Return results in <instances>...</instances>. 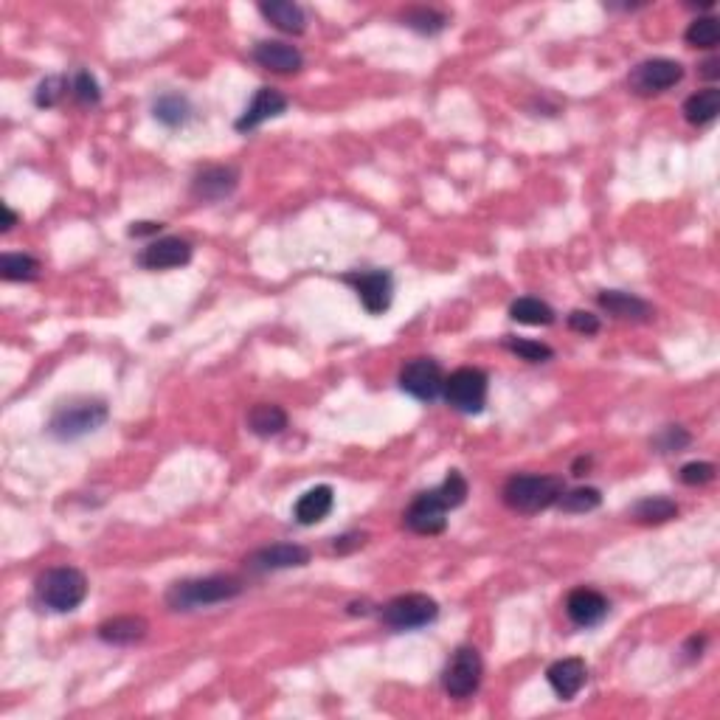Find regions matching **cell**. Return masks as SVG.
Segmentation results:
<instances>
[{
    "label": "cell",
    "instance_id": "6da1fadb",
    "mask_svg": "<svg viewBox=\"0 0 720 720\" xmlns=\"http://www.w3.org/2000/svg\"><path fill=\"white\" fill-rule=\"evenodd\" d=\"M245 583L234 574H209V577H192V580H180L166 591V605L172 611H197V608H209L220 602L237 600Z\"/></svg>",
    "mask_w": 720,
    "mask_h": 720
},
{
    "label": "cell",
    "instance_id": "7a4b0ae2",
    "mask_svg": "<svg viewBox=\"0 0 720 720\" xmlns=\"http://www.w3.org/2000/svg\"><path fill=\"white\" fill-rule=\"evenodd\" d=\"M110 417V408L99 397H74L68 403H62L51 420H48V434L60 442H74L82 436L99 431Z\"/></svg>",
    "mask_w": 720,
    "mask_h": 720
},
{
    "label": "cell",
    "instance_id": "3957f363",
    "mask_svg": "<svg viewBox=\"0 0 720 720\" xmlns=\"http://www.w3.org/2000/svg\"><path fill=\"white\" fill-rule=\"evenodd\" d=\"M566 490V484L560 476H538V473H521L512 476L504 484V504L515 512L535 515V512L555 507L560 493Z\"/></svg>",
    "mask_w": 720,
    "mask_h": 720
},
{
    "label": "cell",
    "instance_id": "277c9868",
    "mask_svg": "<svg viewBox=\"0 0 720 720\" xmlns=\"http://www.w3.org/2000/svg\"><path fill=\"white\" fill-rule=\"evenodd\" d=\"M34 591H37V600L43 602L48 611L68 614V611H76L88 597V577L74 566H57L37 577Z\"/></svg>",
    "mask_w": 720,
    "mask_h": 720
},
{
    "label": "cell",
    "instance_id": "5b68a950",
    "mask_svg": "<svg viewBox=\"0 0 720 720\" xmlns=\"http://www.w3.org/2000/svg\"><path fill=\"white\" fill-rule=\"evenodd\" d=\"M487 391H490V377L476 366H462L445 377V400L450 408L459 414H481L487 405Z\"/></svg>",
    "mask_w": 720,
    "mask_h": 720
},
{
    "label": "cell",
    "instance_id": "8992f818",
    "mask_svg": "<svg viewBox=\"0 0 720 720\" xmlns=\"http://www.w3.org/2000/svg\"><path fill=\"white\" fill-rule=\"evenodd\" d=\"M439 616V605L434 597L428 594H403V597H394L383 605L380 619L383 625L391 630H420L425 625L436 622Z\"/></svg>",
    "mask_w": 720,
    "mask_h": 720
},
{
    "label": "cell",
    "instance_id": "52a82bcc",
    "mask_svg": "<svg viewBox=\"0 0 720 720\" xmlns=\"http://www.w3.org/2000/svg\"><path fill=\"white\" fill-rule=\"evenodd\" d=\"M481 678H484V659L476 647L462 645L453 656H450L448 667L442 673V687L448 692L450 698H470L476 695L481 687Z\"/></svg>",
    "mask_w": 720,
    "mask_h": 720
},
{
    "label": "cell",
    "instance_id": "ba28073f",
    "mask_svg": "<svg viewBox=\"0 0 720 720\" xmlns=\"http://www.w3.org/2000/svg\"><path fill=\"white\" fill-rule=\"evenodd\" d=\"M400 389L420 403H434L445 389V372L434 358H411L400 369Z\"/></svg>",
    "mask_w": 720,
    "mask_h": 720
},
{
    "label": "cell",
    "instance_id": "9c48e42d",
    "mask_svg": "<svg viewBox=\"0 0 720 720\" xmlns=\"http://www.w3.org/2000/svg\"><path fill=\"white\" fill-rule=\"evenodd\" d=\"M684 79V68L681 62L667 60V57H656V60L639 62L628 76V88L636 96H659L664 90L675 88Z\"/></svg>",
    "mask_w": 720,
    "mask_h": 720
},
{
    "label": "cell",
    "instance_id": "30bf717a",
    "mask_svg": "<svg viewBox=\"0 0 720 720\" xmlns=\"http://www.w3.org/2000/svg\"><path fill=\"white\" fill-rule=\"evenodd\" d=\"M344 282L358 293L363 310L369 315H383L394 299V279L389 270H355L346 273Z\"/></svg>",
    "mask_w": 720,
    "mask_h": 720
},
{
    "label": "cell",
    "instance_id": "8fae6325",
    "mask_svg": "<svg viewBox=\"0 0 720 720\" xmlns=\"http://www.w3.org/2000/svg\"><path fill=\"white\" fill-rule=\"evenodd\" d=\"M448 507H445V501H442V495L434 490H428V493H420L414 501H411V507L405 510L403 521L405 526L411 529V532H417V535H439V532H445V526H448Z\"/></svg>",
    "mask_w": 720,
    "mask_h": 720
},
{
    "label": "cell",
    "instance_id": "7c38bea8",
    "mask_svg": "<svg viewBox=\"0 0 720 720\" xmlns=\"http://www.w3.org/2000/svg\"><path fill=\"white\" fill-rule=\"evenodd\" d=\"M310 563V549L301 546V543H270L256 549L254 555L245 560L248 571L256 574H268V571H282V569H301Z\"/></svg>",
    "mask_w": 720,
    "mask_h": 720
},
{
    "label": "cell",
    "instance_id": "4fadbf2b",
    "mask_svg": "<svg viewBox=\"0 0 720 720\" xmlns=\"http://www.w3.org/2000/svg\"><path fill=\"white\" fill-rule=\"evenodd\" d=\"M192 242H186L183 237H161V240H152L141 254H138V265L144 270H172L183 268L192 262Z\"/></svg>",
    "mask_w": 720,
    "mask_h": 720
},
{
    "label": "cell",
    "instance_id": "5bb4252c",
    "mask_svg": "<svg viewBox=\"0 0 720 720\" xmlns=\"http://www.w3.org/2000/svg\"><path fill=\"white\" fill-rule=\"evenodd\" d=\"M240 186V172L234 166H206L192 180V197L200 203H220Z\"/></svg>",
    "mask_w": 720,
    "mask_h": 720
},
{
    "label": "cell",
    "instance_id": "9a60e30c",
    "mask_svg": "<svg viewBox=\"0 0 720 720\" xmlns=\"http://www.w3.org/2000/svg\"><path fill=\"white\" fill-rule=\"evenodd\" d=\"M611 602L602 597L594 588H574L566 597V616L577 628H597L608 619Z\"/></svg>",
    "mask_w": 720,
    "mask_h": 720
},
{
    "label": "cell",
    "instance_id": "2e32d148",
    "mask_svg": "<svg viewBox=\"0 0 720 720\" xmlns=\"http://www.w3.org/2000/svg\"><path fill=\"white\" fill-rule=\"evenodd\" d=\"M254 60L256 65H262L265 71L273 74H299L304 68V57L296 45L282 43V40H262L254 45Z\"/></svg>",
    "mask_w": 720,
    "mask_h": 720
},
{
    "label": "cell",
    "instance_id": "e0dca14e",
    "mask_svg": "<svg viewBox=\"0 0 720 720\" xmlns=\"http://www.w3.org/2000/svg\"><path fill=\"white\" fill-rule=\"evenodd\" d=\"M287 110V96L282 90L276 88H259L256 90L254 102L245 107V113H242L240 119H237V130L240 133H251L256 127H262L265 121L276 119V116H282Z\"/></svg>",
    "mask_w": 720,
    "mask_h": 720
},
{
    "label": "cell",
    "instance_id": "ac0fdd59",
    "mask_svg": "<svg viewBox=\"0 0 720 720\" xmlns=\"http://www.w3.org/2000/svg\"><path fill=\"white\" fill-rule=\"evenodd\" d=\"M546 681H549V687L555 690L557 698L571 701V698L585 687L588 667H585L583 659H574V656H571V659H560L546 670Z\"/></svg>",
    "mask_w": 720,
    "mask_h": 720
},
{
    "label": "cell",
    "instance_id": "d6986e66",
    "mask_svg": "<svg viewBox=\"0 0 720 720\" xmlns=\"http://www.w3.org/2000/svg\"><path fill=\"white\" fill-rule=\"evenodd\" d=\"M597 304L608 315H614L619 321H650L653 318V307L647 304L645 299L633 296V293H625V290H602L597 293Z\"/></svg>",
    "mask_w": 720,
    "mask_h": 720
},
{
    "label": "cell",
    "instance_id": "ffe728a7",
    "mask_svg": "<svg viewBox=\"0 0 720 720\" xmlns=\"http://www.w3.org/2000/svg\"><path fill=\"white\" fill-rule=\"evenodd\" d=\"M147 633H150V622L144 616H113L99 625V639L107 645H138L141 639H147Z\"/></svg>",
    "mask_w": 720,
    "mask_h": 720
},
{
    "label": "cell",
    "instance_id": "44dd1931",
    "mask_svg": "<svg viewBox=\"0 0 720 720\" xmlns=\"http://www.w3.org/2000/svg\"><path fill=\"white\" fill-rule=\"evenodd\" d=\"M259 15L268 20L273 29L285 31V34H304L307 31V15L299 3L290 0H262L259 3Z\"/></svg>",
    "mask_w": 720,
    "mask_h": 720
},
{
    "label": "cell",
    "instance_id": "7402d4cb",
    "mask_svg": "<svg viewBox=\"0 0 720 720\" xmlns=\"http://www.w3.org/2000/svg\"><path fill=\"white\" fill-rule=\"evenodd\" d=\"M332 507H335V493H332V487L330 484H318V487L307 490V493L296 501L293 515H296V521H299L301 526H315L321 524V521L330 515Z\"/></svg>",
    "mask_w": 720,
    "mask_h": 720
},
{
    "label": "cell",
    "instance_id": "603a6c76",
    "mask_svg": "<svg viewBox=\"0 0 720 720\" xmlns=\"http://www.w3.org/2000/svg\"><path fill=\"white\" fill-rule=\"evenodd\" d=\"M248 428H251V434L262 436V439L279 436L287 428V411L276 403H256L248 411Z\"/></svg>",
    "mask_w": 720,
    "mask_h": 720
},
{
    "label": "cell",
    "instance_id": "cb8c5ba5",
    "mask_svg": "<svg viewBox=\"0 0 720 720\" xmlns=\"http://www.w3.org/2000/svg\"><path fill=\"white\" fill-rule=\"evenodd\" d=\"M720 113V90L712 85V88L698 90L692 93L690 99L684 102V119L695 124V127H706L712 121L718 119Z\"/></svg>",
    "mask_w": 720,
    "mask_h": 720
},
{
    "label": "cell",
    "instance_id": "d4e9b609",
    "mask_svg": "<svg viewBox=\"0 0 720 720\" xmlns=\"http://www.w3.org/2000/svg\"><path fill=\"white\" fill-rule=\"evenodd\" d=\"M675 515H678V504H675L673 498H664V495L642 498V501L633 504V510H630V518H633L636 524L645 526L667 524V521H673Z\"/></svg>",
    "mask_w": 720,
    "mask_h": 720
},
{
    "label": "cell",
    "instance_id": "484cf974",
    "mask_svg": "<svg viewBox=\"0 0 720 720\" xmlns=\"http://www.w3.org/2000/svg\"><path fill=\"white\" fill-rule=\"evenodd\" d=\"M510 318L526 327H549V324H555V310L535 296H524L510 304Z\"/></svg>",
    "mask_w": 720,
    "mask_h": 720
},
{
    "label": "cell",
    "instance_id": "4316f807",
    "mask_svg": "<svg viewBox=\"0 0 720 720\" xmlns=\"http://www.w3.org/2000/svg\"><path fill=\"white\" fill-rule=\"evenodd\" d=\"M155 119L161 121L164 127H183L186 121L192 119V102L183 96V93H164L155 105H152Z\"/></svg>",
    "mask_w": 720,
    "mask_h": 720
},
{
    "label": "cell",
    "instance_id": "83f0119b",
    "mask_svg": "<svg viewBox=\"0 0 720 720\" xmlns=\"http://www.w3.org/2000/svg\"><path fill=\"white\" fill-rule=\"evenodd\" d=\"M43 265L29 254H3L0 256V276L6 282H37Z\"/></svg>",
    "mask_w": 720,
    "mask_h": 720
},
{
    "label": "cell",
    "instance_id": "f1b7e54d",
    "mask_svg": "<svg viewBox=\"0 0 720 720\" xmlns=\"http://www.w3.org/2000/svg\"><path fill=\"white\" fill-rule=\"evenodd\" d=\"M400 20H403V26L414 29L417 34H425V37H434L439 31L448 29V15H442V12H436V9H428V6L405 9Z\"/></svg>",
    "mask_w": 720,
    "mask_h": 720
},
{
    "label": "cell",
    "instance_id": "f546056e",
    "mask_svg": "<svg viewBox=\"0 0 720 720\" xmlns=\"http://www.w3.org/2000/svg\"><path fill=\"white\" fill-rule=\"evenodd\" d=\"M602 504V493L597 487H574V490H563L557 498V507L563 512H594Z\"/></svg>",
    "mask_w": 720,
    "mask_h": 720
},
{
    "label": "cell",
    "instance_id": "4dcf8cb0",
    "mask_svg": "<svg viewBox=\"0 0 720 720\" xmlns=\"http://www.w3.org/2000/svg\"><path fill=\"white\" fill-rule=\"evenodd\" d=\"M684 40H687V45H692V48H704V51L715 48L720 40L718 20H715V17H695L690 26H687V31H684Z\"/></svg>",
    "mask_w": 720,
    "mask_h": 720
},
{
    "label": "cell",
    "instance_id": "1f68e13d",
    "mask_svg": "<svg viewBox=\"0 0 720 720\" xmlns=\"http://www.w3.org/2000/svg\"><path fill=\"white\" fill-rule=\"evenodd\" d=\"M504 349H510L512 355H518V358L526 360V363H546V360L555 358V349H552V346L532 341V338L507 335V338H504Z\"/></svg>",
    "mask_w": 720,
    "mask_h": 720
},
{
    "label": "cell",
    "instance_id": "d6a6232c",
    "mask_svg": "<svg viewBox=\"0 0 720 720\" xmlns=\"http://www.w3.org/2000/svg\"><path fill=\"white\" fill-rule=\"evenodd\" d=\"M436 493L442 495V501H445L448 510H456V507H462L467 501L470 487H467V479L459 473V470H450L448 476H445V481L436 487Z\"/></svg>",
    "mask_w": 720,
    "mask_h": 720
},
{
    "label": "cell",
    "instance_id": "836d02e7",
    "mask_svg": "<svg viewBox=\"0 0 720 720\" xmlns=\"http://www.w3.org/2000/svg\"><path fill=\"white\" fill-rule=\"evenodd\" d=\"M71 93H74V99L79 105H99V99H102V88H99V82H96V76L90 74V71H79L74 76V82H71Z\"/></svg>",
    "mask_w": 720,
    "mask_h": 720
},
{
    "label": "cell",
    "instance_id": "e575fe53",
    "mask_svg": "<svg viewBox=\"0 0 720 720\" xmlns=\"http://www.w3.org/2000/svg\"><path fill=\"white\" fill-rule=\"evenodd\" d=\"M65 90H68V82L62 76H45L43 82L37 85L34 102H37V107H57L65 96Z\"/></svg>",
    "mask_w": 720,
    "mask_h": 720
},
{
    "label": "cell",
    "instance_id": "d590c367",
    "mask_svg": "<svg viewBox=\"0 0 720 720\" xmlns=\"http://www.w3.org/2000/svg\"><path fill=\"white\" fill-rule=\"evenodd\" d=\"M692 436L681 428V425H667L664 431H661L656 439H653V445L661 450V453H678L681 448H687L690 445Z\"/></svg>",
    "mask_w": 720,
    "mask_h": 720
},
{
    "label": "cell",
    "instance_id": "8d00e7d4",
    "mask_svg": "<svg viewBox=\"0 0 720 720\" xmlns=\"http://www.w3.org/2000/svg\"><path fill=\"white\" fill-rule=\"evenodd\" d=\"M678 479L684 481L687 487H701L715 479V465L712 462H690V465L681 467Z\"/></svg>",
    "mask_w": 720,
    "mask_h": 720
},
{
    "label": "cell",
    "instance_id": "74e56055",
    "mask_svg": "<svg viewBox=\"0 0 720 720\" xmlns=\"http://www.w3.org/2000/svg\"><path fill=\"white\" fill-rule=\"evenodd\" d=\"M569 330L580 332V335H597L600 332V315L588 313V310H571Z\"/></svg>",
    "mask_w": 720,
    "mask_h": 720
},
{
    "label": "cell",
    "instance_id": "f35d334b",
    "mask_svg": "<svg viewBox=\"0 0 720 720\" xmlns=\"http://www.w3.org/2000/svg\"><path fill=\"white\" fill-rule=\"evenodd\" d=\"M366 543V535L363 532H349V535H341V538H335L332 543V552H338V555H346V552H355Z\"/></svg>",
    "mask_w": 720,
    "mask_h": 720
},
{
    "label": "cell",
    "instance_id": "ab89813d",
    "mask_svg": "<svg viewBox=\"0 0 720 720\" xmlns=\"http://www.w3.org/2000/svg\"><path fill=\"white\" fill-rule=\"evenodd\" d=\"M161 228H164V223H150V220H144V223L130 225L127 234H130V237H155V234H161Z\"/></svg>",
    "mask_w": 720,
    "mask_h": 720
},
{
    "label": "cell",
    "instance_id": "60d3db41",
    "mask_svg": "<svg viewBox=\"0 0 720 720\" xmlns=\"http://www.w3.org/2000/svg\"><path fill=\"white\" fill-rule=\"evenodd\" d=\"M701 76H704V79H718V76H720V60H718V57H712V60L701 62Z\"/></svg>",
    "mask_w": 720,
    "mask_h": 720
},
{
    "label": "cell",
    "instance_id": "b9f144b4",
    "mask_svg": "<svg viewBox=\"0 0 720 720\" xmlns=\"http://www.w3.org/2000/svg\"><path fill=\"white\" fill-rule=\"evenodd\" d=\"M3 214H6V220H3V231H12V228H15V223H17V214L12 209H9L6 203H3Z\"/></svg>",
    "mask_w": 720,
    "mask_h": 720
},
{
    "label": "cell",
    "instance_id": "7bdbcfd3",
    "mask_svg": "<svg viewBox=\"0 0 720 720\" xmlns=\"http://www.w3.org/2000/svg\"><path fill=\"white\" fill-rule=\"evenodd\" d=\"M588 467H591V459H577V462H574V476H585Z\"/></svg>",
    "mask_w": 720,
    "mask_h": 720
}]
</instances>
